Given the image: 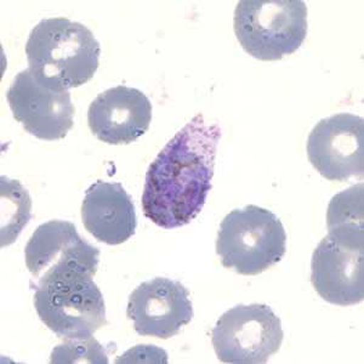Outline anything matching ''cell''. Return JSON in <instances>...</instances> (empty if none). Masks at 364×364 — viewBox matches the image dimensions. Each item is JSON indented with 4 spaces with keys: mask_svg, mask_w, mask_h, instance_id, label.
I'll list each match as a JSON object with an SVG mask.
<instances>
[{
    "mask_svg": "<svg viewBox=\"0 0 364 364\" xmlns=\"http://www.w3.org/2000/svg\"><path fill=\"white\" fill-rule=\"evenodd\" d=\"M220 139L219 125L197 114L166 144L146 174L142 209L147 219L173 230L199 215L211 190Z\"/></svg>",
    "mask_w": 364,
    "mask_h": 364,
    "instance_id": "6da1fadb",
    "label": "cell"
},
{
    "mask_svg": "<svg viewBox=\"0 0 364 364\" xmlns=\"http://www.w3.org/2000/svg\"><path fill=\"white\" fill-rule=\"evenodd\" d=\"M100 53L90 29L66 17L44 18L26 44L28 70L39 82L60 90L87 83L99 68Z\"/></svg>",
    "mask_w": 364,
    "mask_h": 364,
    "instance_id": "7a4b0ae2",
    "label": "cell"
},
{
    "mask_svg": "<svg viewBox=\"0 0 364 364\" xmlns=\"http://www.w3.org/2000/svg\"><path fill=\"white\" fill-rule=\"evenodd\" d=\"M233 28L240 46L261 61L294 54L307 36V6L301 0H242Z\"/></svg>",
    "mask_w": 364,
    "mask_h": 364,
    "instance_id": "3957f363",
    "label": "cell"
},
{
    "mask_svg": "<svg viewBox=\"0 0 364 364\" xmlns=\"http://www.w3.org/2000/svg\"><path fill=\"white\" fill-rule=\"evenodd\" d=\"M287 233L272 211L247 205L235 209L220 225L216 252L226 269L243 276H255L284 257Z\"/></svg>",
    "mask_w": 364,
    "mask_h": 364,
    "instance_id": "277c9868",
    "label": "cell"
},
{
    "mask_svg": "<svg viewBox=\"0 0 364 364\" xmlns=\"http://www.w3.org/2000/svg\"><path fill=\"white\" fill-rule=\"evenodd\" d=\"M34 307L61 339L90 336L107 324L104 295L87 273H66L37 282Z\"/></svg>",
    "mask_w": 364,
    "mask_h": 364,
    "instance_id": "5b68a950",
    "label": "cell"
},
{
    "mask_svg": "<svg viewBox=\"0 0 364 364\" xmlns=\"http://www.w3.org/2000/svg\"><path fill=\"white\" fill-rule=\"evenodd\" d=\"M312 255L311 283L333 305L351 306L364 299V224L328 226Z\"/></svg>",
    "mask_w": 364,
    "mask_h": 364,
    "instance_id": "8992f818",
    "label": "cell"
},
{
    "mask_svg": "<svg viewBox=\"0 0 364 364\" xmlns=\"http://www.w3.org/2000/svg\"><path fill=\"white\" fill-rule=\"evenodd\" d=\"M283 338L281 318L265 304L230 309L211 331V343L223 363H267L279 351Z\"/></svg>",
    "mask_w": 364,
    "mask_h": 364,
    "instance_id": "52a82bcc",
    "label": "cell"
},
{
    "mask_svg": "<svg viewBox=\"0 0 364 364\" xmlns=\"http://www.w3.org/2000/svg\"><path fill=\"white\" fill-rule=\"evenodd\" d=\"M307 156L329 181L363 178V118L340 113L319 120L307 140Z\"/></svg>",
    "mask_w": 364,
    "mask_h": 364,
    "instance_id": "ba28073f",
    "label": "cell"
},
{
    "mask_svg": "<svg viewBox=\"0 0 364 364\" xmlns=\"http://www.w3.org/2000/svg\"><path fill=\"white\" fill-rule=\"evenodd\" d=\"M25 260L37 282L66 273H87L94 277L100 250L79 236L70 221L51 220L37 228L29 238Z\"/></svg>",
    "mask_w": 364,
    "mask_h": 364,
    "instance_id": "9c48e42d",
    "label": "cell"
},
{
    "mask_svg": "<svg viewBox=\"0 0 364 364\" xmlns=\"http://www.w3.org/2000/svg\"><path fill=\"white\" fill-rule=\"evenodd\" d=\"M6 100L14 118L37 139L60 140L73 127L75 106L70 90L48 87L28 68L17 73L6 91Z\"/></svg>",
    "mask_w": 364,
    "mask_h": 364,
    "instance_id": "30bf717a",
    "label": "cell"
},
{
    "mask_svg": "<svg viewBox=\"0 0 364 364\" xmlns=\"http://www.w3.org/2000/svg\"><path fill=\"white\" fill-rule=\"evenodd\" d=\"M127 316L139 336L169 339L193 318L190 291L169 278L144 282L129 296Z\"/></svg>",
    "mask_w": 364,
    "mask_h": 364,
    "instance_id": "8fae6325",
    "label": "cell"
},
{
    "mask_svg": "<svg viewBox=\"0 0 364 364\" xmlns=\"http://www.w3.org/2000/svg\"><path fill=\"white\" fill-rule=\"evenodd\" d=\"M152 105L134 87H112L101 92L90 104L87 124L100 141L109 145H128L149 130Z\"/></svg>",
    "mask_w": 364,
    "mask_h": 364,
    "instance_id": "7c38bea8",
    "label": "cell"
},
{
    "mask_svg": "<svg viewBox=\"0 0 364 364\" xmlns=\"http://www.w3.org/2000/svg\"><path fill=\"white\" fill-rule=\"evenodd\" d=\"M82 219L87 231L106 245H122L136 231L135 205L118 182L100 180L87 188Z\"/></svg>",
    "mask_w": 364,
    "mask_h": 364,
    "instance_id": "4fadbf2b",
    "label": "cell"
},
{
    "mask_svg": "<svg viewBox=\"0 0 364 364\" xmlns=\"http://www.w3.org/2000/svg\"><path fill=\"white\" fill-rule=\"evenodd\" d=\"M50 362L53 364H108V356L104 346L90 336L65 339L51 352Z\"/></svg>",
    "mask_w": 364,
    "mask_h": 364,
    "instance_id": "5bb4252c",
    "label": "cell"
}]
</instances>
